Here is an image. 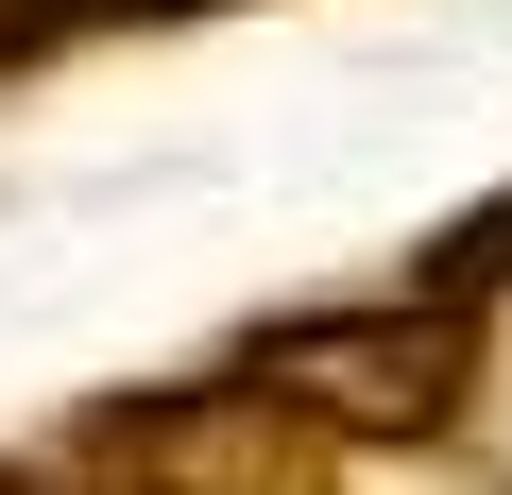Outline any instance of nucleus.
Instances as JSON below:
<instances>
[{
  "label": "nucleus",
  "instance_id": "nucleus-2",
  "mask_svg": "<svg viewBox=\"0 0 512 495\" xmlns=\"http://www.w3.org/2000/svg\"><path fill=\"white\" fill-rule=\"evenodd\" d=\"M86 461L120 495H342V444L274 393V376H154V393H103L86 410Z\"/></svg>",
  "mask_w": 512,
  "mask_h": 495
},
{
  "label": "nucleus",
  "instance_id": "nucleus-3",
  "mask_svg": "<svg viewBox=\"0 0 512 495\" xmlns=\"http://www.w3.org/2000/svg\"><path fill=\"white\" fill-rule=\"evenodd\" d=\"M410 291H461V308H495V291H512V188H478V205L427 239V257H410Z\"/></svg>",
  "mask_w": 512,
  "mask_h": 495
},
{
  "label": "nucleus",
  "instance_id": "nucleus-1",
  "mask_svg": "<svg viewBox=\"0 0 512 495\" xmlns=\"http://www.w3.org/2000/svg\"><path fill=\"white\" fill-rule=\"evenodd\" d=\"M478 359H495V325L461 291H359V308H291V325L239 342V376H274L342 461L359 444H444L478 410Z\"/></svg>",
  "mask_w": 512,
  "mask_h": 495
},
{
  "label": "nucleus",
  "instance_id": "nucleus-4",
  "mask_svg": "<svg viewBox=\"0 0 512 495\" xmlns=\"http://www.w3.org/2000/svg\"><path fill=\"white\" fill-rule=\"evenodd\" d=\"M0 495H120L86 444H18V461H0Z\"/></svg>",
  "mask_w": 512,
  "mask_h": 495
}]
</instances>
